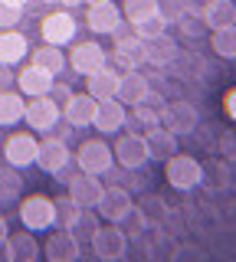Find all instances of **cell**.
<instances>
[{
    "label": "cell",
    "mask_w": 236,
    "mask_h": 262,
    "mask_svg": "<svg viewBox=\"0 0 236 262\" xmlns=\"http://www.w3.org/2000/svg\"><path fill=\"white\" fill-rule=\"evenodd\" d=\"M164 177H167V184L174 187V190L190 193V190H197L203 184V164L194 158V154L177 151V154H170L164 161Z\"/></svg>",
    "instance_id": "obj_1"
},
{
    "label": "cell",
    "mask_w": 236,
    "mask_h": 262,
    "mask_svg": "<svg viewBox=\"0 0 236 262\" xmlns=\"http://www.w3.org/2000/svg\"><path fill=\"white\" fill-rule=\"evenodd\" d=\"M76 164L82 174H95V177H105L112 167H115V151L109 147L105 138H85L76 151Z\"/></svg>",
    "instance_id": "obj_2"
},
{
    "label": "cell",
    "mask_w": 236,
    "mask_h": 262,
    "mask_svg": "<svg viewBox=\"0 0 236 262\" xmlns=\"http://www.w3.org/2000/svg\"><path fill=\"white\" fill-rule=\"evenodd\" d=\"M20 223L33 233H43V229H53L56 226V200L53 196H43V193H30L27 200L20 203Z\"/></svg>",
    "instance_id": "obj_3"
},
{
    "label": "cell",
    "mask_w": 236,
    "mask_h": 262,
    "mask_svg": "<svg viewBox=\"0 0 236 262\" xmlns=\"http://www.w3.org/2000/svg\"><path fill=\"white\" fill-rule=\"evenodd\" d=\"M161 125L167 131H174L177 138L194 135V131L200 128V112H197V105L187 102V98H174V102H164V108H161Z\"/></svg>",
    "instance_id": "obj_4"
},
{
    "label": "cell",
    "mask_w": 236,
    "mask_h": 262,
    "mask_svg": "<svg viewBox=\"0 0 236 262\" xmlns=\"http://www.w3.org/2000/svg\"><path fill=\"white\" fill-rule=\"evenodd\" d=\"M92 252L105 262H118L121 256L128 252V233L121 229V223H109V226H99L92 239Z\"/></svg>",
    "instance_id": "obj_5"
},
{
    "label": "cell",
    "mask_w": 236,
    "mask_h": 262,
    "mask_svg": "<svg viewBox=\"0 0 236 262\" xmlns=\"http://www.w3.org/2000/svg\"><path fill=\"white\" fill-rule=\"evenodd\" d=\"M132 210H135L132 190H128V187H118V184H115V187H105L99 207H95V213H99L105 223H125Z\"/></svg>",
    "instance_id": "obj_6"
},
{
    "label": "cell",
    "mask_w": 236,
    "mask_h": 262,
    "mask_svg": "<svg viewBox=\"0 0 236 262\" xmlns=\"http://www.w3.org/2000/svg\"><path fill=\"white\" fill-rule=\"evenodd\" d=\"M62 118V105L53 102L50 95H39L30 98L27 108H23V121L30 125V131H53Z\"/></svg>",
    "instance_id": "obj_7"
},
{
    "label": "cell",
    "mask_w": 236,
    "mask_h": 262,
    "mask_svg": "<svg viewBox=\"0 0 236 262\" xmlns=\"http://www.w3.org/2000/svg\"><path fill=\"white\" fill-rule=\"evenodd\" d=\"M76 16L69 10H56L50 16H43V23H39V36H43V43H53V46H66L76 39Z\"/></svg>",
    "instance_id": "obj_8"
},
{
    "label": "cell",
    "mask_w": 236,
    "mask_h": 262,
    "mask_svg": "<svg viewBox=\"0 0 236 262\" xmlns=\"http://www.w3.org/2000/svg\"><path fill=\"white\" fill-rule=\"evenodd\" d=\"M85 23H89V30L99 33V36H112V33L121 30L125 16H121V7L115 0H105V4H89Z\"/></svg>",
    "instance_id": "obj_9"
},
{
    "label": "cell",
    "mask_w": 236,
    "mask_h": 262,
    "mask_svg": "<svg viewBox=\"0 0 236 262\" xmlns=\"http://www.w3.org/2000/svg\"><path fill=\"white\" fill-rule=\"evenodd\" d=\"M69 66L72 72H79V76H92V72H99L109 66V53L95 43V39H89V43H76L69 53Z\"/></svg>",
    "instance_id": "obj_10"
},
{
    "label": "cell",
    "mask_w": 236,
    "mask_h": 262,
    "mask_svg": "<svg viewBox=\"0 0 236 262\" xmlns=\"http://www.w3.org/2000/svg\"><path fill=\"white\" fill-rule=\"evenodd\" d=\"M112 151H115L118 167H125V170H141L144 164L151 161L148 144H144V135H121Z\"/></svg>",
    "instance_id": "obj_11"
},
{
    "label": "cell",
    "mask_w": 236,
    "mask_h": 262,
    "mask_svg": "<svg viewBox=\"0 0 236 262\" xmlns=\"http://www.w3.org/2000/svg\"><path fill=\"white\" fill-rule=\"evenodd\" d=\"M72 154H69V144L62 141V138H46V141H39V151H36V164L43 174L56 177L62 167H69Z\"/></svg>",
    "instance_id": "obj_12"
},
{
    "label": "cell",
    "mask_w": 236,
    "mask_h": 262,
    "mask_svg": "<svg viewBox=\"0 0 236 262\" xmlns=\"http://www.w3.org/2000/svg\"><path fill=\"white\" fill-rule=\"evenodd\" d=\"M36 151H39V141L30 131H20V135H10L4 144V161L13 164V167H30V164H36Z\"/></svg>",
    "instance_id": "obj_13"
},
{
    "label": "cell",
    "mask_w": 236,
    "mask_h": 262,
    "mask_svg": "<svg viewBox=\"0 0 236 262\" xmlns=\"http://www.w3.org/2000/svg\"><path fill=\"white\" fill-rule=\"evenodd\" d=\"M125 125H128V112L118 98H102V102L95 105V118H92L95 131H102V135H118Z\"/></svg>",
    "instance_id": "obj_14"
},
{
    "label": "cell",
    "mask_w": 236,
    "mask_h": 262,
    "mask_svg": "<svg viewBox=\"0 0 236 262\" xmlns=\"http://www.w3.org/2000/svg\"><path fill=\"white\" fill-rule=\"evenodd\" d=\"M102 193H105V184H102V177H95V174H82V170H79V174L69 180V196L85 210L99 207Z\"/></svg>",
    "instance_id": "obj_15"
},
{
    "label": "cell",
    "mask_w": 236,
    "mask_h": 262,
    "mask_svg": "<svg viewBox=\"0 0 236 262\" xmlns=\"http://www.w3.org/2000/svg\"><path fill=\"white\" fill-rule=\"evenodd\" d=\"M43 256L50 262H76L82 256V243H79L69 229H56L43 246Z\"/></svg>",
    "instance_id": "obj_16"
},
{
    "label": "cell",
    "mask_w": 236,
    "mask_h": 262,
    "mask_svg": "<svg viewBox=\"0 0 236 262\" xmlns=\"http://www.w3.org/2000/svg\"><path fill=\"white\" fill-rule=\"evenodd\" d=\"M4 256L10 259V262H36V259H39V243H36L33 229L23 226V229H17V233L7 236Z\"/></svg>",
    "instance_id": "obj_17"
},
{
    "label": "cell",
    "mask_w": 236,
    "mask_h": 262,
    "mask_svg": "<svg viewBox=\"0 0 236 262\" xmlns=\"http://www.w3.org/2000/svg\"><path fill=\"white\" fill-rule=\"evenodd\" d=\"M53 82H56V76H53V72H46L43 66H36V62H30L27 69H20V76H17L20 95H27V98H39V95H50Z\"/></svg>",
    "instance_id": "obj_18"
},
{
    "label": "cell",
    "mask_w": 236,
    "mask_h": 262,
    "mask_svg": "<svg viewBox=\"0 0 236 262\" xmlns=\"http://www.w3.org/2000/svg\"><path fill=\"white\" fill-rule=\"evenodd\" d=\"M95 105H99V102H95L89 92L85 95L72 92V98L62 105V118H66L69 128H89V125H92V118H95Z\"/></svg>",
    "instance_id": "obj_19"
},
{
    "label": "cell",
    "mask_w": 236,
    "mask_h": 262,
    "mask_svg": "<svg viewBox=\"0 0 236 262\" xmlns=\"http://www.w3.org/2000/svg\"><path fill=\"white\" fill-rule=\"evenodd\" d=\"M144 144H148L151 161H161V164H164L170 154H177V135L167 131L164 125H154V128L144 131Z\"/></svg>",
    "instance_id": "obj_20"
},
{
    "label": "cell",
    "mask_w": 236,
    "mask_h": 262,
    "mask_svg": "<svg viewBox=\"0 0 236 262\" xmlns=\"http://www.w3.org/2000/svg\"><path fill=\"white\" fill-rule=\"evenodd\" d=\"M30 56V39L20 30H0V66H17Z\"/></svg>",
    "instance_id": "obj_21"
},
{
    "label": "cell",
    "mask_w": 236,
    "mask_h": 262,
    "mask_svg": "<svg viewBox=\"0 0 236 262\" xmlns=\"http://www.w3.org/2000/svg\"><path fill=\"white\" fill-rule=\"evenodd\" d=\"M115 66L121 72H132L144 66V39L141 36H121L115 43Z\"/></svg>",
    "instance_id": "obj_22"
},
{
    "label": "cell",
    "mask_w": 236,
    "mask_h": 262,
    "mask_svg": "<svg viewBox=\"0 0 236 262\" xmlns=\"http://www.w3.org/2000/svg\"><path fill=\"white\" fill-rule=\"evenodd\" d=\"M177 53H181V46L174 43V39L167 36V33H161V36H154L144 43V62L158 66V69H164V66H170L177 59Z\"/></svg>",
    "instance_id": "obj_23"
},
{
    "label": "cell",
    "mask_w": 236,
    "mask_h": 262,
    "mask_svg": "<svg viewBox=\"0 0 236 262\" xmlns=\"http://www.w3.org/2000/svg\"><path fill=\"white\" fill-rule=\"evenodd\" d=\"M148 89H151V82L144 72H121V79H118V102L121 105H138L144 95H148Z\"/></svg>",
    "instance_id": "obj_24"
},
{
    "label": "cell",
    "mask_w": 236,
    "mask_h": 262,
    "mask_svg": "<svg viewBox=\"0 0 236 262\" xmlns=\"http://www.w3.org/2000/svg\"><path fill=\"white\" fill-rule=\"evenodd\" d=\"M118 69H99V72H92V76H85V89H89V95L95 98V102H102V98H118Z\"/></svg>",
    "instance_id": "obj_25"
},
{
    "label": "cell",
    "mask_w": 236,
    "mask_h": 262,
    "mask_svg": "<svg viewBox=\"0 0 236 262\" xmlns=\"http://www.w3.org/2000/svg\"><path fill=\"white\" fill-rule=\"evenodd\" d=\"M203 27L220 30V27H233L236 23V4L233 0H207V7L200 10Z\"/></svg>",
    "instance_id": "obj_26"
},
{
    "label": "cell",
    "mask_w": 236,
    "mask_h": 262,
    "mask_svg": "<svg viewBox=\"0 0 236 262\" xmlns=\"http://www.w3.org/2000/svg\"><path fill=\"white\" fill-rule=\"evenodd\" d=\"M23 108H27L23 95H17V92H0V128L20 125V121H23Z\"/></svg>",
    "instance_id": "obj_27"
},
{
    "label": "cell",
    "mask_w": 236,
    "mask_h": 262,
    "mask_svg": "<svg viewBox=\"0 0 236 262\" xmlns=\"http://www.w3.org/2000/svg\"><path fill=\"white\" fill-rule=\"evenodd\" d=\"M33 62L43 66L46 72H53V76H59L62 69H66V53H62V46H53V43H43L39 49H33Z\"/></svg>",
    "instance_id": "obj_28"
},
{
    "label": "cell",
    "mask_w": 236,
    "mask_h": 262,
    "mask_svg": "<svg viewBox=\"0 0 236 262\" xmlns=\"http://www.w3.org/2000/svg\"><path fill=\"white\" fill-rule=\"evenodd\" d=\"M23 190V177H20V167H13V164L4 161V167H0V203H13Z\"/></svg>",
    "instance_id": "obj_29"
},
{
    "label": "cell",
    "mask_w": 236,
    "mask_h": 262,
    "mask_svg": "<svg viewBox=\"0 0 236 262\" xmlns=\"http://www.w3.org/2000/svg\"><path fill=\"white\" fill-rule=\"evenodd\" d=\"M210 46H213V53L220 59H236V23L233 27H220L210 33Z\"/></svg>",
    "instance_id": "obj_30"
},
{
    "label": "cell",
    "mask_w": 236,
    "mask_h": 262,
    "mask_svg": "<svg viewBox=\"0 0 236 262\" xmlns=\"http://www.w3.org/2000/svg\"><path fill=\"white\" fill-rule=\"evenodd\" d=\"M121 16H125L132 27H138V23L158 16V0H125V4H121Z\"/></svg>",
    "instance_id": "obj_31"
},
{
    "label": "cell",
    "mask_w": 236,
    "mask_h": 262,
    "mask_svg": "<svg viewBox=\"0 0 236 262\" xmlns=\"http://www.w3.org/2000/svg\"><path fill=\"white\" fill-rule=\"evenodd\" d=\"M95 229H99V213H95V210H85V207H82V210H79V216L72 220L69 233L76 236L79 243H89V239L95 236Z\"/></svg>",
    "instance_id": "obj_32"
},
{
    "label": "cell",
    "mask_w": 236,
    "mask_h": 262,
    "mask_svg": "<svg viewBox=\"0 0 236 262\" xmlns=\"http://www.w3.org/2000/svg\"><path fill=\"white\" fill-rule=\"evenodd\" d=\"M135 210L141 213V216L148 220V223H164V220H167V207H164V200H161V196H154V193L141 196Z\"/></svg>",
    "instance_id": "obj_33"
},
{
    "label": "cell",
    "mask_w": 236,
    "mask_h": 262,
    "mask_svg": "<svg viewBox=\"0 0 236 262\" xmlns=\"http://www.w3.org/2000/svg\"><path fill=\"white\" fill-rule=\"evenodd\" d=\"M132 125L141 128V131H148L154 125H161V112L151 108V105H144V102H138V105H132Z\"/></svg>",
    "instance_id": "obj_34"
},
{
    "label": "cell",
    "mask_w": 236,
    "mask_h": 262,
    "mask_svg": "<svg viewBox=\"0 0 236 262\" xmlns=\"http://www.w3.org/2000/svg\"><path fill=\"white\" fill-rule=\"evenodd\" d=\"M79 203L72 200V196H56V226L59 229H69L72 226V220L79 216Z\"/></svg>",
    "instance_id": "obj_35"
},
{
    "label": "cell",
    "mask_w": 236,
    "mask_h": 262,
    "mask_svg": "<svg viewBox=\"0 0 236 262\" xmlns=\"http://www.w3.org/2000/svg\"><path fill=\"white\" fill-rule=\"evenodd\" d=\"M158 16L167 23V27H174L177 20L187 16V4L184 0H158Z\"/></svg>",
    "instance_id": "obj_36"
},
{
    "label": "cell",
    "mask_w": 236,
    "mask_h": 262,
    "mask_svg": "<svg viewBox=\"0 0 236 262\" xmlns=\"http://www.w3.org/2000/svg\"><path fill=\"white\" fill-rule=\"evenodd\" d=\"M161 33H167V23L161 20V16H151V20H144V23H138V27H135V36H141L144 43L154 39V36H161Z\"/></svg>",
    "instance_id": "obj_37"
},
{
    "label": "cell",
    "mask_w": 236,
    "mask_h": 262,
    "mask_svg": "<svg viewBox=\"0 0 236 262\" xmlns=\"http://www.w3.org/2000/svg\"><path fill=\"white\" fill-rule=\"evenodd\" d=\"M23 16V7H13V4H0V27L4 30H13Z\"/></svg>",
    "instance_id": "obj_38"
},
{
    "label": "cell",
    "mask_w": 236,
    "mask_h": 262,
    "mask_svg": "<svg viewBox=\"0 0 236 262\" xmlns=\"http://www.w3.org/2000/svg\"><path fill=\"white\" fill-rule=\"evenodd\" d=\"M50 98H53V102H59V105H66L69 98H72V89H69V85H56V82H53Z\"/></svg>",
    "instance_id": "obj_39"
},
{
    "label": "cell",
    "mask_w": 236,
    "mask_h": 262,
    "mask_svg": "<svg viewBox=\"0 0 236 262\" xmlns=\"http://www.w3.org/2000/svg\"><path fill=\"white\" fill-rule=\"evenodd\" d=\"M223 112H226V118H230V121H236V89H230V92H226V98H223Z\"/></svg>",
    "instance_id": "obj_40"
},
{
    "label": "cell",
    "mask_w": 236,
    "mask_h": 262,
    "mask_svg": "<svg viewBox=\"0 0 236 262\" xmlns=\"http://www.w3.org/2000/svg\"><path fill=\"white\" fill-rule=\"evenodd\" d=\"M141 102H144V105H151V108H158V112H161V108H164V102H167V98L161 95V92H154V89H148V95H144Z\"/></svg>",
    "instance_id": "obj_41"
},
{
    "label": "cell",
    "mask_w": 236,
    "mask_h": 262,
    "mask_svg": "<svg viewBox=\"0 0 236 262\" xmlns=\"http://www.w3.org/2000/svg\"><path fill=\"white\" fill-rule=\"evenodd\" d=\"M223 177H226V187H236V158L223 161Z\"/></svg>",
    "instance_id": "obj_42"
},
{
    "label": "cell",
    "mask_w": 236,
    "mask_h": 262,
    "mask_svg": "<svg viewBox=\"0 0 236 262\" xmlns=\"http://www.w3.org/2000/svg\"><path fill=\"white\" fill-rule=\"evenodd\" d=\"M187 4V13H194V16H200V10L207 7V0H184Z\"/></svg>",
    "instance_id": "obj_43"
},
{
    "label": "cell",
    "mask_w": 236,
    "mask_h": 262,
    "mask_svg": "<svg viewBox=\"0 0 236 262\" xmlns=\"http://www.w3.org/2000/svg\"><path fill=\"white\" fill-rule=\"evenodd\" d=\"M7 236H10V226H7V220L0 216V249H4V243H7Z\"/></svg>",
    "instance_id": "obj_44"
},
{
    "label": "cell",
    "mask_w": 236,
    "mask_h": 262,
    "mask_svg": "<svg viewBox=\"0 0 236 262\" xmlns=\"http://www.w3.org/2000/svg\"><path fill=\"white\" fill-rule=\"evenodd\" d=\"M56 4H62V10H76V7H82L85 0H56Z\"/></svg>",
    "instance_id": "obj_45"
},
{
    "label": "cell",
    "mask_w": 236,
    "mask_h": 262,
    "mask_svg": "<svg viewBox=\"0 0 236 262\" xmlns=\"http://www.w3.org/2000/svg\"><path fill=\"white\" fill-rule=\"evenodd\" d=\"M0 4H13V7H27L30 0H0Z\"/></svg>",
    "instance_id": "obj_46"
},
{
    "label": "cell",
    "mask_w": 236,
    "mask_h": 262,
    "mask_svg": "<svg viewBox=\"0 0 236 262\" xmlns=\"http://www.w3.org/2000/svg\"><path fill=\"white\" fill-rule=\"evenodd\" d=\"M85 4H105V0H85Z\"/></svg>",
    "instance_id": "obj_47"
},
{
    "label": "cell",
    "mask_w": 236,
    "mask_h": 262,
    "mask_svg": "<svg viewBox=\"0 0 236 262\" xmlns=\"http://www.w3.org/2000/svg\"><path fill=\"white\" fill-rule=\"evenodd\" d=\"M39 4H56V0H39Z\"/></svg>",
    "instance_id": "obj_48"
},
{
    "label": "cell",
    "mask_w": 236,
    "mask_h": 262,
    "mask_svg": "<svg viewBox=\"0 0 236 262\" xmlns=\"http://www.w3.org/2000/svg\"><path fill=\"white\" fill-rule=\"evenodd\" d=\"M233 4H236V0H233Z\"/></svg>",
    "instance_id": "obj_49"
}]
</instances>
